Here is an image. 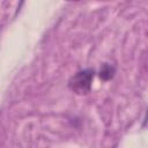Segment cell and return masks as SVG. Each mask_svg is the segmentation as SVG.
<instances>
[{
	"mask_svg": "<svg viewBox=\"0 0 148 148\" xmlns=\"http://www.w3.org/2000/svg\"><path fill=\"white\" fill-rule=\"evenodd\" d=\"M99 77L102 79V80H104V81H108V80H111L113 76H114V74H116V68H114V66H112L111 64H108V62H105V64H103L102 66H101V69H99Z\"/></svg>",
	"mask_w": 148,
	"mask_h": 148,
	"instance_id": "cell-2",
	"label": "cell"
},
{
	"mask_svg": "<svg viewBox=\"0 0 148 148\" xmlns=\"http://www.w3.org/2000/svg\"><path fill=\"white\" fill-rule=\"evenodd\" d=\"M94 74H95V72L90 68L82 69V71L77 72L68 81L69 89L77 95L88 94L91 89V82L94 79Z\"/></svg>",
	"mask_w": 148,
	"mask_h": 148,
	"instance_id": "cell-1",
	"label": "cell"
}]
</instances>
